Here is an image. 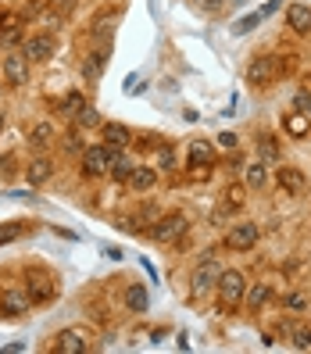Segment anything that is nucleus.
Returning <instances> with one entry per match:
<instances>
[{
	"instance_id": "obj_1",
	"label": "nucleus",
	"mask_w": 311,
	"mask_h": 354,
	"mask_svg": "<svg viewBox=\"0 0 311 354\" xmlns=\"http://www.w3.org/2000/svg\"><path fill=\"white\" fill-rule=\"evenodd\" d=\"M186 229H190L186 215H179V212L161 215V218L151 225V240H154V243H161V247H169V243H176V240H182V236H186Z\"/></svg>"
},
{
	"instance_id": "obj_2",
	"label": "nucleus",
	"mask_w": 311,
	"mask_h": 354,
	"mask_svg": "<svg viewBox=\"0 0 311 354\" xmlns=\"http://www.w3.org/2000/svg\"><path fill=\"white\" fill-rule=\"evenodd\" d=\"M279 57L276 54H261V57H254L251 61V68H247V82L251 86H272V82L279 79Z\"/></svg>"
},
{
	"instance_id": "obj_3",
	"label": "nucleus",
	"mask_w": 311,
	"mask_h": 354,
	"mask_svg": "<svg viewBox=\"0 0 311 354\" xmlns=\"http://www.w3.org/2000/svg\"><path fill=\"white\" fill-rule=\"evenodd\" d=\"M218 301H222V311L236 308L243 301V276L236 272V268H222V276H218Z\"/></svg>"
},
{
	"instance_id": "obj_4",
	"label": "nucleus",
	"mask_w": 311,
	"mask_h": 354,
	"mask_svg": "<svg viewBox=\"0 0 311 354\" xmlns=\"http://www.w3.org/2000/svg\"><path fill=\"white\" fill-rule=\"evenodd\" d=\"M26 294L32 297V304H47L57 297V283L47 272H29L26 276Z\"/></svg>"
},
{
	"instance_id": "obj_5",
	"label": "nucleus",
	"mask_w": 311,
	"mask_h": 354,
	"mask_svg": "<svg viewBox=\"0 0 311 354\" xmlns=\"http://www.w3.org/2000/svg\"><path fill=\"white\" fill-rule=\"evenodd\" d=\"M218 276H222V265L215 261V254L211 258H204L200 265H197V272H194V294L200 297V294H207V290H211V286H218Z\"/></svg>"
},
{
	"instance_id": "obj_6",
	"label": "nucleus",
	"mask_w": 311,
	"mask_h": 354,
	"mask_svg": "<svg viewBox=\"0 0 311 354\" xmlns=\"http://www.w3.org/2000/svg\"><path fill=\"white\" fill-rule=\"evenodd\" d=\"M258 236H261V229L254 222H243V225H233L229 233H225V247H229V251H251L258 243Z\"/></svg>"
},
{
	"instance_id": "obj_7",
	"label": "nucleus",
	"mask_w": 311,
	"mask_h": 354,
	"mask_svg": "<svg viewBox=\"0 0 311 354\" xmlns=\"http://www.w3.org/2000/svg\"><path fill=\"white\" fill-rule=\"evenodd\" d=\"M4 82L8 86H26L29 82V57L26 50H15L4 57Z\"/></svg>"
},
{
	"instance_id": "obj_8",
	"label": "nucleus",
	"mask_w": 311,
	"mask_h": 354,
	"mask_svg": "<svg viewBox=\"0 0 311 354\" xmlns=\"http://www.w3.org/2000/svg\"><path fill=\"white\" fill-rule=\"evenodd\" d=\"M0 311H4L8 319H22L32 311V297L26 290H4V294H0Z\"/></svg>"
},
{
	"instance_id": "obj_9",
	"label": "nucleus",
	"mask_w": 311,
	"mask_h": 354,
	"mask_svg": "<svg viewBox=\"0 0 311 354\" xmlns=\"http://www.w3.org/2000/svg\"><path fill=\"white\" fill-rule=\"evenodd\" d=\"M82 172H86V176L111 172V151H108V143H104V147H86V151H82Z\"/></svg>"
},
{
	"instance_id": "obj_10",
	"label": "nucleus",
	"mask_w": 311,
	"mask_h": 354,
	"mask_svg": "<svg viewBox=\"0 0 311 354\" xmlns=\"http://www.w3.org/2000/svg\"><path fill=\"white\" fill-rule=\"evenodd\" d=\"M54 351L57 354H86L90 351V337L82 329H65V333H57Z\"/></svg>"
},
{
	"instance_id": "obj_11",
	"label": "nucleus",
	"mask_w": 311,
	"mask_h": 354,
	"mask_svg": "<svg viewBox=\"0 0 311 354\" xmlns=\"http://www.w3.org/2000/svg\"><path fill=\"white\" fill-rule=\"evenodd\" d=\"M279 190H283L286 197H304V194H308V179H304V172H301V169H290V165H283V169H279Z\"/></svg>"
},
{
	"instance_id": "obj_12",
	"label": "nucleus",
	"mask_w": 311,
	"mask_h": 354,
	"mask_svg": "<svg viewBox=\"0 0 311 354\" xmlns=\"http://www.w3.org/2000/svg\"><path fill=\"white\" fill-rule=\"evenodd\" d=\"M22 50H26L29 61H47L54 54V36L50 32H36V36H29L22 44Z\"/></svg>"
},
{
	"instance_id": "obj_13",
	"label": "nucleus",
	"mask_w": 311,
	"mask_h": 354,
	"mask_svg": "<svg viewBox=\"0 0 311 354\" xmlns=\"http://www.w3.org/2000/svg\"><path fill=\"white\" fill-rule=\"evenodd\" d=\"M243 204H247V186H243V183L225 186V194H222V207L215 212V222H222V215H229V212H240Z\"/></svg>"
},
{
	"instance_id": "obj_14",
	"label": "nucleus",
	"mask_w": 311,
	"mask_h": 354,
	"mask_svg": "<svg viewBox=\"0 0 311 354\" xmlns=\"http://www.w3.org/2000/svg\"><path fill=\"white\" fill-rule=\"evenodd\" d=\"M133 140H136L133 129L122 126V122H108V126H104V143H108V147H115V151H126Z\"/></svg>"
},
{
	"instance_id": "obj_15",
	"label": "nucleus",
	"mask_w": 311,
	"mask_h": 354,
	"mask_svg": "<svg viewBox=\"0 0 311 354\" xmlns=\"http://www.w3.org/2000/svg\"><path fill=\"white\" fill-rule=\"evenodd\" d=\"M158 183V172L154 169H143V165H133V172L126 176V186L133 194H143V190H151V186Z\"/></svg>"
},
{
	"instance_id": "obj_16",
	"label": "nucleus",
	"mask_w": 311,
	"mask_h": 354,
	"mask_svg": "<svg viewBox=\"0 0 311 354\" xmlns=\"http://www.w3.org/2000/svg\"><path fill=\"white\" fill-rule=\"evenodd\" d=\"M286 22H290V29H294V32L308 36L311 32V8L308 4H290L286 8Z\"/></svg>"
},
{
	"instance_id": "obj_17",
	"label": "nucleus",
	"mask_w": 311,
	"mask_h": 354,
	"mask_svg": "<svg viewBox=\"0 0 311 354\" xmlns=\"http://www.w3.org/2000/svg\"><path fill=\"white\" fill-rule=\"evenodd\" d=\"M108 57H111V50H108V47H100V50L86 54V57H82V75H86L90 82H97V79H100V72H104V65H108Z\"/></svg>"
},
{
	"instance_id": "obj_18",
	"label": "nucleus",
	"mask_w": 311,
	"mask_h": 354,
	"mask_svg": "<svg viewBox=\"0 0 311 354\" xmlns=\"http://www.w3.org/2000/svg\"><path fill=\"white\" fill-rule=\"evenodd\" d=\"M50 176H54V165H50L47 158H36V161L26 165V179H29V186H44Z\"/></svg>"
},
{
	"instance_id": "obj_19",
	"label": "nucleus",
	"mask_w": 311,
	"mask_h": 354,
	"mask_svg": "<svg viewBox=\"0 0 311 354\" xmlns=\"http://www.w3.org/2000/svg\"><path fill=\"white\" fill-rule=\"evenodd\" d=\"M22 18L18 15H4L0 18V44H18V39H22Z\"/></svg>"
},
{
	"instance_id": "obj_20",
	"label": "nucleus",
	"mask_w": 311,
	"mask_h": 354,
	"mask_svg": "<svg viewBox=\"0 0 311 354\" xmlns=\"http://www.w3.org/2000/svg\"><path fill=\"white\" fill-rule=\"evenodd\" d=\"M50 143H54V126H50V122H36L32 133H29V147L44 151V147H50Z\"/></svg>"
},
{
	"instance_id": "obj_21",
	"label": "nucleus",
	"mask_w": 311,
	"mask_h": 354,
	"mask_svg": "<svg viewBox=\"0 0 311 354\" xmlns=\"http://www.w3.org/2000/svg\"><path fill=\"white\" fill-rule=\"evenodd\" d=\"M286 133L294 136V140H304V136H311V126H308V111H294V115H286Z\"/></svg>"
},
{
	"instance_id": "obj_22",
	"label": "nucleus",
	"mask_w": 311,
	"mask_h": 354,
	"mask_svg": "<svg viewBox=\"0 0 311 354\" xmlns=\"http://www.w3.org/2000/svg\"><path fill=\"white\" fill-rule=\"evenodd\" d=\"M147 286H143V283H133L129 290H126V308L129 311H147Z\"/></svg>"
},
{
	"instance_id": "obj_23",
	"label": "nucleus",
	"mask_w": 311,
	"mask_h": 354,
	"mask_svg": "<svg viewBox=\"0 0 311 354\" xmlns=\"http://www.w3.org/2000/svg\"><path fill=\"white\" fill-rule=\"evenodd\" d=\"M268 297H272V286H268V283H254L251 290H247V308H251V311H258V308H265V301Z\"/></svg>"
},
{
	"instance_id": "obj_24",
	"label": "nucleus",
	"mask_w": 311,
	"mask_h": 354,
	"mask_svg": "<svg viewBox=\"0 0 311 354\" xmlns=\"http://www.w3.org/2000/svg\"><path fill=\"white\" fill-rule=\"evenodd\" d=\"M290 340H294L297 351H311V322H294V329H290Z\"/></svg>"
},
{
	"instance_id": "obj_25",
	"label": "nucleus",
	"mask_w": 311,
	"mask_h": 354,
	"mask_svg": "<svg viewBox=\"0 0 311 354\" xmlns=\"http://www.w3.org/2000/svg\"><path fill=\"white\" fill-rule=\"evenodd\" d=\"M211 158H215V151L207 147L204 140H194L190 143V165H211Z\"/></svg>"
},
{
	"instance_id": "obj_26",
	"label": "nucleus",
	"mask_w": 311,
	"mask_h": 354,
	"mask_svg": "<svg viewBox=\"0 0 311 354\" xmlns=\"http://www.w3.org/2000/svg\"><path fill=\"white\" fill-rule=\"evenodd\" d=\"M243 179H247V186H251V190H261V186H265V165L261 161H254V165H247V169H243Z\"/></svg>"
},
{
	"instance_id": "obj_27",
	"label": "nucleus",
	"mask_w": 311,
	"mask_h": 354,
	"mask_svg": "<svg viewBox=\"0 0 311 354\" xmlns=\"http://www.w3.org/2000/svg\"><path fill=\"white\" fill-rule=\"evenodd\" d=\"M258 154H261V161H279V143H276V136H261L258 140Z\"/></svg>"
},
{
	"instance_id": "obj_28",
	"label": "nucleus",
	"mask_w": 311,
	"mask_h": 354,
	"mask_svg": "<svg viewBox=\"0 0 311 354\" xmlns=\"http://www.w3.org/2000/svg\"><path fill=\"white\" fill-rule=\"evenodd\" d=\"M82 108H86V100H82V93H79V90H72V93L61 97V111H65V115H79Z\"/></svg>"
},
{
	"instance_id": "obj_29",
	"label": "nucleus",
	"mask_w": 311,
	"mask_h": 354,
	"mask_svg": "<svg viewBox=\"0 0 311 354\" xmlns=\"http://www.w3.org/2000/svg\"><path fill=\"white\" fill-rule=\"evenodd\" d=\"M22 222H0V247H4V243H11V240H18V236H22Z\"/></svg>"
},
{
	"instance_id": "obj_30",
	"label": "nucleus",
	"mask_w": 311,
	"mask_h": 354,
	"mask_svg": "<svg viewBox=\"0 0 311 354\" xmlns=\"http://www.w3.org/2000/svg\"><path fill=\"white\" fill-rule=\"evenodd\" d=\"M111 32H115V18L111 15H100L97 22H93V36L97 39H111Z\"/></svg>"
},
{
	"instance_id": "obj_31",
	"label": "nucleus",
	"mask_w": 311,
	"mask_h": 354,
	"mask_svg": "<svg viewBox=\"0 0 311 354\" xmlns=\"http://www.w3.org/2000/svg\"><path fill=\"white\" fill-rule=\"evenodd\" d=\"M261 18H265L261 11H254V15H247V18H240V22L233 26V32H251V29H258V26H261Z\"/></svg>"
},
{
	"instance_id": "obj_32",
	"label": "nucleus",
	"mask_w": 311,
	"mask_h": 354,
	"mask_svg": "<svg viewBox=\"0 0 311 354\" xmlns=\"http://www.w3.org/2000/svg\"><path fill=\"white\" fill-rule=\"evenodd\" d=\"M75 118H79V126H86V129H93V126H100V115H97V111L90 108V104H86V108H82V111H79Z\"/></svg>"
},
{
	"instance_id": "obj_33",
	"label": "nucleus",
	"mask_w": 311,
	"mask_h": 354,
	"mask_svg": "<svg viewBox=\"0 0 311 354\" xmlns=\"http://www.w3.org/2000/svg\"><path fill=\"white\" fill-rule=\"evenodd\" d=\"M44 26H47V29H57V26H61V11H54V8L44 11Z\"/></svg>"
},
{
	"instance_id": "obj_34",
	"label": "nucleus",
	"mask_w": 311,
	"mask_h": 354,
	"mask_svg": "<svg viewBox=\"0 0 311 354\" xmlns=\"http://www.w3.org/2000/svg\"><path fill=\"white\" fill-rule=\"evenodd\" d=\"M197 8H200L204 15H215V11L222 8V0H197Z\"/></svg>"
},
{
	"instance_id": "obj_35",
	"label": "nucleus",
	"mask_w": 311,
	"mask_h": 354,
	"mask_svg": "<svg viewBox=\"0 0 311 354\" xmlns=\"http://www.w3.org/2000/svg\"><path fill=\"white\" fill-rule=\"evenodd\" d=\"M218 147H222V151H233V147H236V133H222V136H218Z\"/></svg>"
},
{
	"instance_id": "obj_36",
	"label": "nucleus",
	"mask_w": 311,
	"mask_h": 354,
	"mask_svg": "<svg viewBox=\"0 0 311 354\" xmlns=\"http://www.w3.org/2000/svg\"><path fill=\"white\" fill-rule=\"evenodd\" d=\"M11 165H15V158H11V154H4V158H0V176H15L18 169H11Z\"/></svg>"
},
{
	"instance_id": "obj_37",
	"label": "nucleus",
	"mask_w": 311,
	"mask_h": 354,
	"mask_svg": "<svg viewBox=\"0 0 311 354\" xmlns=\"http://www.w3.org/2000/svg\"><path fill=\"white\" fill-rule=\"evenodd\" d=\"M176 158H172V147H161V169H172Z\"/></svg>"
},
{
	"instance_id": "obj_38",
	"label": "nucleus",
	"mask_w": 311,
	"mask_h": 354,
	"mask_svg": "<svg viewBox=\"0 0 311 354\" xmlns=\"http://www.w3.org/2000/svg\"><path fill=\"white\" fill-rule=\"evenodd\" d=\"M65 147H68V151H79V147H82V143H79V133H75V129H72V133L65 136Z\"/></svg>"
},
{
	"instance_id": "obj_39",
	"label": "nucleus",
	"mask_w": 311,
	"mask_h": 354,
	"mask_svg": "<svg viewBox=\"0 0 311 354\" xmlns=\"http://www.w3.org/2000/svg\"><path fill=\"white\" fill-rule=\"evenodd\" d=\"M286 304H290V308H304L308 301H304L301 294H290V297H286Z\"/></svg>"
},
{
	"instance_id": "obj_40",
	"label": "nucleus",
	"mask_w": 311,
	"mask_h": 354,
	"mask_svg": "<svg viewBox=\"0 0 311 354\" xmlns=\"http://www.w3.org/2000/svg\"><path fill=\"white\" fill-rule=\"evenodd\" d=\"M0 133H4V111H0Z\"/></svg>"
},
{
	"instance_id": "obj_41",
	"label": "nucleus",
	"mask_w": 311,
	"mask_h": 354,
	"mask_svg": "<svg viewBox=\"0 0 311 354\" xmlns=\"http://www.w3.org/2000/svg\"><path fill=\"white\" fill-rule=\"evenodd\" d=\"M236 4H243V0H236Z\"/></svg>"
},
{
	"instance_id": "obj_42",
	"label": "nucleus",
	"mask_w": 311,
	"mask_h": 354,
	"mask_svg": "<svg viewBox=\"0 0 311 354\" xmlns=\"http://www.w3.org/2000/svg\"><path fill=\"white\" fill-rule=\"evenodd\" d=\"M308 115H311V111H308Z\"/></svg>"
}]
</instances>
